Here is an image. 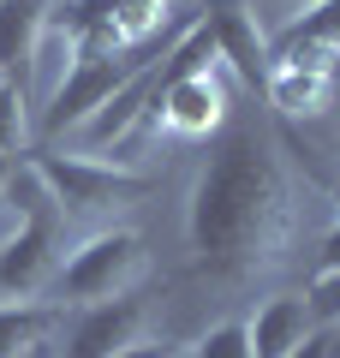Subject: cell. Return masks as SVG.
Returning <instances> with one entry per match:
<instances>
[{"instance_id":"1","label":"cell","mask_w":340,"mask_h":358,"mask_svg":"<svg viewBox=\"0 0 340 358\" xmlns=\"http://www.w3.org/2000/svg\"><path fill=\"white\" fill-rule=\"evenodd\" d=\"M287 233H292V192L281 162L257 131H227L209 150L185 203L191 268L227 287L257 281L263 268L281 263Z\"/></svg>"},{"instance_id":"2","label":"cell","mask_w":340,"mask_h":358,"mask_svg":"<svg viewBox=\"0 0 340 358\" xmlns=\"http://www.w3.org/2000/svg\"><path fill=\"white\" fill-rule=\"evenodd\" d=\"M150 275V251H143V239L132 227H101L90 233L84 245H72L60 263V275H54V293H60V305H108V299H126L138 293V281Z\"/></svg>"},{"instance_id":"3","label":"cell","mask_w":340,"mask_h":358,"mask_svg":"<svg viewBox=\"0 0 340 358\" xmlns=\"http://www.w3.org/2000/svg\"><path fill=\"white\" fill-rule=\"evenodd\" d=\"M36 173L48 179L54 203H60L66 221H84V215H101L113 203H138V197L155 192V173H132L120 162H96V155H60V150H42L30 155Z\"/></svg>"},{"instance_id":"4","label":"cell","mask_w":340,"mask_h":358,"mask_svg":"<svg viewBox=\"0 0 340 358\" xmlns=\"http://www.w3.org/2000/svg\"><path fill=\"white\" fill-rule=\"evenodd\" d=\"M66 263V221H24L0 245V299L6 305H36L54 287Z\"/></svg>"},{"instance_id":"5","label":"cell","mask_w":340,"mask_h":358,"mask_svg":"<svg viewBox=\"0 0 340 358\" xmlns=\"http://www.w3.org/2000/svg\"><path fill=\"white\" fill-rule=\"evenodd\" d=\"M143 329H150V299L143 293L108 299V305H84L72 322H60L54 358H120L126 346L143 341Z\"/></svg>"},{"instance_id":"6","label":"cell","mask_w":340,"mask_h":358,"mask_svg":"<svg viewBox=\"0 0 340 358\" xmlns=\"http://www.w3.org/2000/svg\"><path fill=\"white\" fill-rule=\"evenodd\" d=\"M203 30H209V42H215V66H227L245 90L263 96V84H269V42H263V30H257L251 6H245V0H203Z\"/></svg>"},{"instance_id":"7","label":"cell","mask_w":340,"mask_h":358,"mask_svg":"<svg viewBox=\"0 0 340 358\" xmlns=\"http://www.w3.org/2000/svg\"><path fill=\"white\" fill-rule=\"evenodd\" d=\"M263 96L281 114H323L328 96H334V54H323V48H269Z\"/></svg>"},{"instance_id":"8","label":"cell","mask_w":340,"mask_h":358,"mask_svg":"<svg viewBox=\"0 0 340 358\" xmlns=\"http://www.w3.org/2000/svg\"><path fill=\"white\" fill-rule=\"evenodd\" d=\"M221 120H227V90L215 78V60L173 78L162 108H155V131H173V138H209Z\"/></svg>"},{"instance_id":"9","label":"cell","mask_w":340,"mask_h":358,"mask_svg":"<svg viewBox=\"0 0 340 358\" xmlns=\"http://www.w3.org/2000/svg\"><path fill=\"white\" fill-rule=\"evenodd\" d=\"M48 18H54V0H0V78L18 84L24 96H30V78H36Z\"/></svg>"},{"instance_id":"10","label":"cell","mask_w":340,"mask_h":358,"mask_svg":"<svg viewBox=\"0 0 340 358\" xmlns=\"http://www.w3.org/2000/svg\"><path fill=\"white\" fill-rule=\"evenodd\" d=\"M251 322V352L257 358H292L304 346V334L316 329L311 317V299H269V305H257Z\"/></svg>"},{"instance_id":"11","label":"cell","mask_w":340,"mask_h":358,"mask_svg":"<svg viewBox=\"0 0 340 358\" xmlns=\"http://www.w3.org/2000/svg\"><path fill=\"white\" fill-rule=\"evenodd\" d=\"M60 305H0V358H24L54 341Z\"/></svg>"},{"instance_id":"12","label":"cell","mask_w":340,"mask_h":358,"mask_svg":"<svg viewBox=\"0 0 340 358\" xmlns=\"http://www.w3.org/2000/svg\"><path fill=\"white\" fill-rule=\"evenodd\" d=\"M275 48H323V54H340V0H316L304 6V18H292L281 30Z\"/></svg>"},{"instance_id":"13","label":"cell","mask_w":340,"mask_h":358,"mask_svg":"<svg viewBox=\"0 0 340 358\" xmlns=\"http://www.w3.org/2000/svg\"><path fill=\"white\" fill-rule=\"evenodd\" d=\"M0 155L6 162L30 155V96L6 78H0Z\"/></svg>"},{"instance_id":"14","label":"cell","mask_w":340,"mask_h":358,"mask_svg":"<svg viewBox=\"0 0 340 358\" xmlns=\"http://www.w3.org/2000/svg\"><path fill=\"white\" fill-rule=\"evenodd\" d=\"M185 358H257L251 352V322H245V317L215 322L209 334H197V341L185 346Z\"/></svg>"},{"instance_id":"15","label":"cell","mask_w":340,"mask_h":358,"mask_svg":"<svg viewBox=\"0 0 340 358\" xmlns=\"http://www.w3.org/2000/svg\"><path fill=\"white\" fill-rule=\"evenodd\" d=\"M304 299H311V317L316 322H334L340 317V268H334V275H316Z\"/></svg>"},{"instance_id":"16","label":"cell","mask_w":340,"mask_h":358,"mask_svg":"<svg viewBox=\"0 0 340 358\" xmlns=\"http://www.w3.org/2000/svg\"><path fill=\"white\" fill-rule=\"evenodd\" d=\"M334 268H340V227L323 239V257H316V275H334Z\"/></svg>"},{"instance_id":"17","label":"cell","mask_w":340,"mask_h":358,"mask_svg":"<svg viewBox=\"0 0 340 358\" xmlns=\"http://www.w3.org/2000/svg\"><path fill=\"white\" fill-rule=\"evenodd\" d=\"M6 179H13V162H6V155H0V192H6Z\"/></svg>"},{"instance_id":"18","label":"cell","mask_w":340,"mask_h":358,"mask_svg":"<svg viewBox=\"0 0 340 358\" xmlns=\"http://www.w3.org/2000/svg\"><path fill=\"white\" fill-rule=\"evenodd\" d=\"M24 358H54V341H48V346H36V352H24Z\"/></svg>"},{"instance_id":"19","label":"cell","mask_w":340,"mask_h":358,"mask_svg":"<svg viewBox=\"0 0 340 358\" xmlns=\"http://www.w3.org/2000/svg\"><path fill=\"white\" fill-rule=\"evenodd\" d=\"M287 6H316V0H287Z\"/></svg>"},{"instance_id":"20","label":"cell","mask_w":340,"mask_h":358,"mask_svg":"<svg viewBox=\"0 0 340 358\" xmlns=\"http://www.w3.org/2000/svg\"><path fill=\"white\" fill-rule=\"evenodd\" d=\"M334 203H340V179H334Z\"/></svg>"},{"instance_id":"21","label":"cell","mask_w":340,"mask_h":358,"mask_svg":"<svg viewBox=\"0 0 340 358\" xmlns=\"http://www.w3.org/2000/svg\"><path fill=\"white\" fill-rule=\"evenodd\" d=\"M162 358H185V352H162Z\"/></svg>"}]
</instances>
